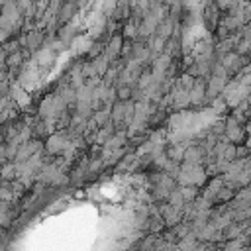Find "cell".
Here are the masks:
<instances>
[{
    "mask_svg": "<svg viewBox=\"0 0 251 251\" xmlns=\"http://www.w3.org/2000/svg\"><path fill=\"white\" fill-rule=\"evenodd\" d=\"M165 220L161 218V214H155V216H149V224H147V231L149 233H159L161 229H165Z\"/></svg>",
    "mask_w": 251,
    "mask_h": 251,
    "instance_id": "14",
    "label": "cell"
},
{
    "mask_svg": "<svg viewBox=\"0 0 251 251\" xmlns=\"http://www.w3.org/2000/svg\"><path fill=\"white\" fill-rule=\"evenodd\" d=\"M204 157H206V149L198 141L186 145L184 151H182V161L184 163H190V165H202Z\"/></svg>",
    "mask_w": 251,
    "mask_h": 251,
    "instance_id": "3",
    "label": "cell"
},
{
    "mask_svg": "<svg viewBox=\"0 0 251 251\" xmlns=\"http://www.w3.org/2000/svg\"><path fill=\"white\" fill-rule=\"evenodd\" d=\"M224 137H226L227 141H231V143H241V141L245 139V127H243L241 124L229 126V127L224 129Z\"/></svg>",
    "mask_w": 251,
    "mask_h": 251,
    "instance_id": "7",
    "label": "cell"
},
{
    "mask_svg": "<svg viewBox=\"0 0 251 251\" xmlns=\"http://www.w3.org/2000/svg\"><path fill=\"white\" fill-rule=\"evenodd\" d=\"M167 202H169L171 206H176V208H182V204H184V198H182V194H180V188H178V184H176V186H173V188L169 190V196H167Z\"/></svg>",
    "mask_w": 251,
    "mask_h": 251,
    "instance_id": "15",
    "label": "cell"
},
{
    "mask_svg": "<svg viewBox=\"0 0 251 251\" xmlns=\"http://www.w3.org/2000/svg\"><path fill=\"white\" fill-rule=\"evenodd\" d=\"M182 151H184V145L182 143H169L165 145V155L167 159H173V161H182Z\"/></svg>",
    "mask_w": 251,
    "mask_h": 251,
    "instance_id": "9",
    "label": "cell"
},
{
    "mask_svg": "<svg viewBox=\"0 0 251 251\" xmlns=\"http://www.w3.org/2000/svg\"><path fill=\"white\" fill-rule=\"evenodd\" d=\"M249 155V147H243L239 143H235V159H243Z\"/></svg>",
    "mask_w": 251,
    "mask_h": 251,
    "instance_id": "23",
    "label": "cell"
},
{
    "mask_svg": "<svg viewBox=\"0 0 251 251\" xmlns=\"http://www.w3.org/2000/svg\"><path fill=\"white\" fill-rule=\"evenodd\" d=\"M0 178L2 180H14L16 178V163L14 161H4L0 165Z\"/></svg>",
    "mask_w": 251,
    "mask_h": 251,
    "instance_id": "11",
    "label": "cell"
},
{
    "mask_svg": "<svg viewBox=\"0 0 251 251\" xmlns=\"http://www.w3.org/2000/svg\"><path fill=\"white\" fill-rule=\"evenodd\" d=\"M222 159H226V161H233L235 159V143H231V141L226 143V149L222 153Z\"/></svg>",
    "mask_w": 251,
    "mask_h": 251,
    "instance_id": "21",
    "label": "cell"
},
{
    "mask_svg": "<svg viewBox=\"0 0 251 251\" xmlns=\"http://www.w3.org/2000/svg\"><path fill=\"white\" fill-rule=\"evenodd\" d=\"M4 65H6L8 69H18V67H22V65H24V55H22V51L18 49V51H14V53H6Z\"/></svg>",
    "mask_w": 251,
    "mask_h": 251,
    "instance_id": "10",
    "label": "cell"
},
{
    "mask_svg": "<svg viewBox=\"0 0 251 251\" xmlns=\"http://www.w3.org/2000/svg\"><path fill=\"white\" fill-rule=\"evenodd\" d=\"M192 82H194V76L188 75V73H182V75L175 80V86H178V88H182V90H190Z\"/></svg>",
    "mask_w": 251,
    "mask_h": 251,
    "instance_id": "16",
    "label": "cell"
},
{
    "mask_svg": "<svg viewBox=\"0 0 251 251\" xmlns=\"http://www.w3.org/2000/svg\"><path fill=\"white\" fill-rule=\"evenodd\" d=\"M0 182H2V178H0Z\"/></svg>",
    "mask_w": 251,
    "mask_h": 251,
    "instance_id": "27",
    "label": "cell"
},
{
    "mask_svg": "<svg viewBox=\"0 0 251 251\" xmlns=\"http://www.w3.org/2000/svg\"><path fill=\"white\" fill-rule=\"evenodd\" d=\"M194 120V114L186 112V110H180V112H175L167 118V124H169V129H178V127H188V122Z\"/></svg>",
    "mask_w": 251,
    "mask_h": 251,
    "instance_id": "6",
    "label": "cell"
},
{
    "mask_svg": "<svg viewBox=\"0 0 251 251\" xmlns=\"http://www.w3.org/2000/svg\"><path fill=\"white\" fill-rule=\"evenodd\" d=\"M92 63H94V69H96V75H98V76H102V75L106 73V69L110 67V59H108L104 53H98V55H94Z\"/></svg>",
    "mask_w": 251,
    "mask_h": 251,
    "instance_id": "12",
    "label": "cell"
},
{
    "mask_svg": "<svg viewBox=\"0 0 251 251\" xmlns=\"http://www.w3.org/2000/svg\"><path fill=\"white\" fill-rule=\"evenodd\" d=\"M76 35H78V25H76V22H73V20H69V22H65V25L61 24V27H59V39H61V43L65 45V47H71L73 45V41L76 39Z\"/></svg>",
    "mask_w": 251,
    "mask_h": 251,
    "instance_id": "4",
    "label": "cell"
},
{
    "mask_svg": "<svg viewBox=\"0 0 251 251\" xmlns=\"http://www.w3.org/2000/svg\"><path fill=\"white\" fill-rule=\"evenodd\" d=\"M122 35H124L126 39H135V37H137V24H135L133 20H129V22L124 25Z\"/></svg>",
    "mask_w": 251,
    "mask_h": 251,
    "instance_id": "17",
    "label": "cell"
},
{
    "mask_svg": "<svg viewBox=\"0 0 251 251\" xmlns=\"http://www.w3.org/2000/svg\"><path fill=\"white\" fill-rule=\"evenodd\" d=\"M206 76H194V82L188 90V100L192 106H202L206 104Z\"/></svg>",
    "mask_w": 251,
    "mask_h": 251,
    "instance_id": "2",
    "label": "cell"
},
{
    "mask_svg": "<svg viewBox=\"0 0 251 251\" xmlns=\"http://www.w3.org/2000/svg\"><path fill=\"white\" fill-rule=\"evenodd\" d=\"M10 35H12V31H10V29H4V27H0V45H2L6 39H10Z\"/></svg>",
    "mask_w": 251,
    "mask_h": 251,
    "instance_id": "24",
    "label": "cell"
},
{
    "mask_svg": "<svg viewBox=\"0 0 251 251\" xmlns=\"http://www.w3.org/2000/svg\"><path fill=\"white\" fill-rule=\"evenodd\" d=\"M57 94L67 102V106H71V104H75V100H76V88H73L71 84H69V80L63 84H59V88H57Z\"/></svg>",
    "mask_w": 251,
    "mask_h": 251,
    "instance_id": "8",
    "label": "cell"
},
{
    "mask_svg": "<svg viewBox=\"0 0 251 251\" xmlns=\"http://www.w3.org/2000/svg\"><path fill=\"white\" fill-rule=\"evenodd\" d=\"M178 188H180V194H182V198H184V202H192L198 194H200V186H196V184H178Z\"/></svg>",
    "mask_w": 251,
    "mask_h": 251,
    "instance_id": "13",
    "label": "cell"
},
{
    "mask_svg": "<svg viewBox=\"0 0 251 251\" xmlns=\"http://www.w3.org/2000/svg\"><path fill=\"white\" fill-rule=\"evenodd\" d=\"M69 139L71 137H69V133H67L65 127L55 129V131H51L47 135V141H43V151L49 153V155H61V151L69 143Z\"/></svg>",
    "mask_w": 251,
    "mask_h": 251,
    "instance_id": "1",
    "label": "cell"
},
{
    "mask_svg": "<svg viewBox=\"0 0 251 251\" xmlns=\"http://www.w3.org/2000/svg\"><path fill=\"white\" fill-rule=\"evenodd\" d=\"M224 129H226V126H224L222 120H214V122L208 126V133H212V135H216V137H220V135L224 133Z\"/></svg>",
    "mask_w": 251,
    "mask_h": 251,
    "instance_id": "20",
    "label": "cell"
},
{
    "mask_svg": "<svg viewBox=\"0 0 251 251\" xmlns=\"http://www.w3.org/2000/svg\"><path fill=\"white\" fill-rule=\"evenodd\" d=\"M2 49L6 51V53H14V51H18L20 49V43H18V39H12V41H4L2 43Z\"/></svg>",
    "mask_w": 251,
    "mask_h": 251,
    "instance_id": "22",
    "label": "cell"
},
{
    "mask_svg": "<svg viewBox=\"0 0 251 251\" xmlns=\"http://www.w3.org/2000/svg\"><path fill=\"white\" fill-rule=\"evenodd\" d=\"M4 141V133H2V129H0V143Z\"/></svg>",
    "mask_w": 251,
    "mask_h": 251,
    "instance_id": "26",
    "label": "cell"
},
{
    "mask_svg": "<svg viewBox=\"0 0 251 251\" xmlns=\"http://www.w3.org/2000/svg\"><path fill=\"white\" fill-rule=\"evenodd\" d=\"M80 73L84 78H92V76H98L96 75V69H94V63L92 61H86V63H80Z\"/></svg>",
    "mask_w": 251,
    "mask_h": 251,
    "instance_id": "18",
    "label": "cell"
},
{
    "mask_svg": "<svg viewBox=\"0 0 251 251\" xmlns=\"http://www.w3.org/2000/svg\"><path fill=\"white\" fill-rule=\"evenodd\" d=\"M245 245H243V241L239 239V237H231V239H226V243H224V249L226 251H239V249H243Z\"/></svg>",
    "mask_w": 251,
    "mask_h": 251,
    "instance_id": "19",
    "label": "cell"
},
{
    "mask_svg": "<svg viewBox=\"0 0 251 251\" xmlns=\"http://www.w3.org/2000/svg\"><path fill=\"white\" fill-rule=\"evenodd\" d=\"M122 43H124V35H110L108 43L102 47V53H104V55L110 59V63H112L114 59H118V57H120Z\"/></svg>",
    "mask_w": 251,
    "mask_h": 251,
    "instance_id": "5",
    "label": "cell"
},
{
    "mask_svg": "<svg viewBox=\"0 0 251 251\" xmlns=\"http://www.w3.org/2000/svg\"><path fill=\"white\" fill-rule=\"evenodd\" d=\"M4 161H8V159H6V145H4V141H2V143H0V165H2Z\"/></svg>",
    "mask_w": 251,
    "mask_h": 251,
    "instance_id": "25",
    "label": "cell"
}]
</instances>
